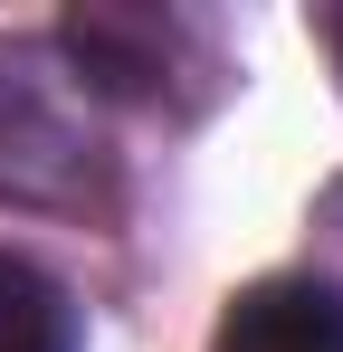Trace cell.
Segmentation results:
<instances>
[{
  "instance_id": "cell-1",
  "label": "cell",
  "mask_w": 343,
  "mask_h": 352,
  "mask_svg": "<svg viewBox=\"0 0 343 352\" xmlns=\"http://www.w3.org/2000/svg\"><path fill=\"white\" fill-rule=\"evenodd\" d=\"M210 352H343V295L315 276H267L229 305Z\"/></svg>"
},
{
  "instance_id": "cell-2",
  "label": "cell",
  "mask_w": 343,
  "mask_h": 352,
  "mask_svg": "<svg viewBox=\"0 0 343 352\" xmlns=\"http://www.w3.org/2000/svg\"><path fill=\"white\" fill-rule=\"evenodd\" d=\"M0 352H76V305L29 257H0Z\"/></svg>"
}]
</instances>
